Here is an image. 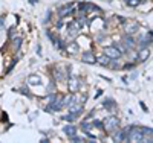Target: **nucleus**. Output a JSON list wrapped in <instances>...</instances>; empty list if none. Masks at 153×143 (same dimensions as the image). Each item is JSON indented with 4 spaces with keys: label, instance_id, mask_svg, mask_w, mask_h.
Instances as JSON below:
<instances>
[{
    "label": "nucleus",
    "instance_id": "f257e3e1",
    "mask_svg": "<svg viewBox=\"0 0 153 143\" xmlns=\"http://www.w3.org/2000/svg\"><path fill=\"white\" fill-rule=\"evenodd\" d=\"M118 128H120V119L117 116H107L103 120V129L107 134H112L113 131H117Z\"/></svg>",
    "mask_w": 153,
    "mask_h": 143
},
{
    "label": "nucleus",
    "instance_id": "f03ea898",
    "mask_svg": "<svg viewBox=\"0 0 153 143\" xmlns=\"http://www.w3.org/2000/svg\"><path fill=\"white\" fill-rule=\"evenodd\" d=\"M71 75V67H61V64H57V66L52 69V78L54 81H63V79H68V76Z\"/></svg>",
    "mask_w": 153,
    "mask_h": 143
},
{
    "label": "nucleus",
    "instance_id": "7ed1b4c3",
    "mask_svg": "<svg viewBox=\"0 0 153 143\" xmlns=\"http://www.w3.org/2000/svg\"><path fill=\"white\" fill-rule=\"evenodd\" d=\"M127 142H135V143H141L143 142V133L141 128H138L135 125L127 128Z\"/></svg>",
    "mask_w": 153,
    "mask_h": 143
},
{
    "label": "nucleus",
    "instance_id": "20e7f679",
    "mask_svg": "<svg viewBox=\"0 0 153 143\" xmlns=\"http://www.w3.org/2000/svg\"><path fill=\"white\" fill-rule=\"evenodd\" d=\"M103 54L106 56H109L110 59H120L123 56V54L115 46H106V47H103Z\"/></svg>",
    "mask_w": 153,
    "mask_h": 143
},
{
    "label": "nucleus",
    "instance_id": "39448f33",
    "mask_svg": "<svg viewBox=\"0 0 153 143\" xmlns=\"http://www.w3.org/2000/svg\"><path fill=\"white\" fill-rule=\"evenodd\" d=\"M138 29H139L138 21H133V20H126L124 21V32L127 35H133L135 32H138Z\"/></svg>",
    "mask_w": 153,
    "mask_h": 143
},
{
    "label": "nucleus",
    "instance_id": "423d86ee",
    "mask_svg": "<svg viewBox=\"0 0 153 143\" xmlns=\"http://www.w3.org/2000/svg\"><path fill=\"white\" fill-rule=\"evenodd\" d=\"M121 43H123V46L126 47V50L127 52H130V50H133V49H136V40L132 37V35H124V38L121 40Z\"/></svg>",
    "mask_w": 153,
    "mask_h": 143
},
{
    "label": "nucleus",
    "instance_id": "0eeeda50",
    "mask_svg": "<svg viewBox=\"0 0 153 143\" xmlns=\"http://www.w3.org/2000/svg\"><path fill=\"white\" fill-rule=\"evenodd\" d=\"M68 85H69V92L71 93H76V92H78V88H80V79L76 76L69 75L68 76Z\"/></svg>",
    "mask_w": 153,
    "mask_h": 143
},
{
    "label": "nucleus",
    "instance_id": "6e6552de",
    "mask_svg": "<svg viewBox=\"0 0 153 143\" xmlns=\"http://www.w3.org/2000/svg\"><path fill=\"white\" fill-rule=\"evenodd\" d=\"M74 5H75V3H68V5H65V6L58 8V18L63 20L65 17L71 15V14H72V11H74Z\"/></svg>",
    "mask_w": 153,
    "mask_h": 143
},
{
    "label": "nucleus",
    "instance_id": "1a4fd4ad",
    "mask_svg": "<svg viewBox=\"0 0 153 143\" xmlns=\"http://www.w3.org/2000/svg\"><path fill=\"white\" fill-rule=\"evenodd\" d=\"M81 61L84 62V64H97V56H95V54L94 52H91V50H86V52H83L81 54Z\"/></svg>",
    "mask_w": 153,
    "mask_h": 143
},
{
    "label": "nucleus",
    "instance_id": "9d476101",
    "mask_svg": "<svg viewBox=\"0 0 153 143\" xmlns=\"http://www.w3.org/2000/svg\"><path fill=\"white\" fill-rule=\"evenodd\" d=\"M68 29H69V34H71L72 37H75V35H78V32H80V29H81V24L76 21V20H74V21H71V23L68 24Z\"/></svg>",
    "mask_w": 153,
    "mask_h": 143
},
{
    "label": "nucleus",
    "instance_id": "9b49d317",
    "mask_svg": "<svg viewBox=\"0 0 153 143\" xmlns=\"http://www.w3.org/2000/svg\"><path fill=\"white\" fill-rule=\"evenodd\" d=\"M150 56V50L147 49V47H144V49H139V52H138V55H136V62H144L147 58Z\"/></svg>",
    "mask_w": 153,
    "mask_h": 143
},
{
    "label": "nucleus",
    "instance_id": "f8f14e48",
    "mask_svg": "<svg viewBox=\"0 0 153 143\" xmlns=\"http://www.w3.org/2000/svg\"><path fill=\"white\" fill-rule=\"evenodd\" d=\"M80 9L81 11H84L86 14H87V17H89V14H91V12H94V11H100L94 3H87V2H83V3H80Z\"/></svg>",
    "mask_w": 153,
    "mask_h": 143
},
{
    "label": "nucleus",
    "instance_id": "ddd939ff",
    "mask_svg": "<svg viewBox=\"0 0 153 143\" xmlns=\"http://www.w3.org/2000/svg\"><path fill=\"white\" fill-rule=\"evenodd\" d=\"M65 50L68 52L69 55H75L76 52L80 50V46H78V43H75V41H72V43H69V44H66V47H65Z\"/></svg>",
    "mask_w": 153,
    "mask_h": 143
},
{
    "label": "nucleus",
    "instance_id": "4468645a",
    "mask_svg": "<svg viewBox=\"0 0 153 143\" xmlns=\"http://www.w3.org/2000/svg\"><path fill=\"white\" fill-rule=\"evenodd\" d=\"M63 133H65L68 137H71V136L76 134V126L72 125V123H69V125H66V126H63Z\"/></svg>",
    "mask_w": 153,
    "mask_h": 143
},
{
    "label": "nucleus",
    "instance_id": "2eb2a0df",
    "mask_svg": "<svg viewBox=\"0 0 153 143\" xmlns=\"http://www.w3.org/2000/svg\"><path fill=\"white\" fill-rule=\"evenodd\" d=\"M97 62L100 64V66H103V67H107V66H109V62H110V58L106 56V55L103 54V55L97 56Z\"/></svg>",
    "mask_w": 153,
    "mask_h": 143
},
{
    "label": "nucleus",
    "instance_id": "dca6fc26",
    "mask_svg": "<svg viewBox=\"0 0 153 143\" xmlns=\"http://www.w3.org/2000/svg\"><path fill=\"white\" fill-rule=\"evenodd\" d=\"M28 84L29 85H40L42 84V78L38 76V75H31L28 78Z\"/></svg>",
    "mask_w": 153,
    "mask_h": 143
},
{
    "label": "nucleus",
    "instance_id": "f3484780",
    "mask_svg": "<svg viewBox=\"0 0 153 143\" xmlns=\"http://www.w3.org/2000/svg\"><path fill=\"white\" fill-rule=\"evenodd\" d=\"M107 67L112 69V70H121V69H123V64H120L118 59H110V62H109Z\"/></svg>",
    "mask_w": 153,
    "mask_h": 143
},
{
    "label": "nucleus",
    "instance_id": "a211bd4d",
    "mask_svg": "<svg viewBox=\"0 0 153 143\" xmlns=\"http://www.w3.org/2000/svg\"><path fill=\"white\" fill-rule=\"evenodd\" d=\"M92 128H94V126H92V123L89 122V120H83V122L80 123V129H81V131H84V133H89Z\"/></svg>",
    "mask_w": 153,
    "mask_h": 143
},
{
    "label": "nucleus",
    "instance_id": "6ab92c4d",
    "mask_svg": "<svg viewBox=\"0 0 153 143\" xmlns=\"http://www.w3.org/2000/svg\"><path fill=\"white\" fill-rule=\"evenodd\" d=\"M103 105H104V108H107L109 111H113V108H117V103H115V100H112V99H106V100L103 102Z\"/></svg>",
    "mask_w": 153,
    "mask_h": 143
},
{
    "label": "nucleus",
    "instance_id": "aec40b11",
    "mask_svg": "<svg viewBox=\"0 0 153 143\" xmlns=\"http://www.w3.org/2000/svg\"><path fill=\"white\" fill-rule=\"evenodd\" d=\"M20 46H22V38H12V49L16 52H19Z\"/></svg>",
    "mask_w": 153,
    "mask_h": 143
},
{
    "label": "nucleus",
    "instance_id": "412c9836",
    "mask_svg": "<svg viewBox=\"0 0 153 143\" xmlns=\"http://www.w3.org/2000/svg\"><path fill=\"white\" fill-rule=\"evenodd\" d=\"M124 2H126L127 6H130V8H136L139 3H141L139 0H124Z\"/></svg>",
    "mask_w": 153,
    "mask_h": 143
},
{
    "label": "nucleus",
    "instance_id": "4be33fe9",
    "mask_svg": "<svg viewBox=\"0 0 153 143\" xmlns=\"http://www.w3.org/2000/svg\"><path fill=\"white\" fill-rule=\"evenodd\" d=\"M61 119H63V120H66V122H74V120L76 119V116H74L72 113H69V114H65Z\"/></svg>",
    "mask_w": 153,
    "mask_h": 143
},
{
    "label": "nucleus",
    "instance_id": "5701e85b",
    "mask_svg": "<svg viewBox=\"0 0 153 143\" xmlns=\"http://www.w3.org/2000/svg\"><path fill=\"white\" fill-rule=\"evenodd\" d=\"M69 140H71V142H74V143H81V142H84V139H83V137L76 136V134L71 136V137H69Z\"/></svg>",
    "mask_w": 153,
    "mask_h": 143
},
{
    "label": "nucleus",
    "instance_id": "b1692460",
    "mask_svg": "<svg viewBox=\"0 0 153 143\" xmlns=\"http://www.w3.org/2000/svg\"><path fill=\"white\" fill-rule=\"evenodd\" d=\"M153 134H143V142L141 143H152Z\"/></svg>",
    "mask_w": 153,
    "mask_h": 143
},
{
    "label": "nucleus",
    "instance_id": "393cba45",
    "mask_svg": "<svg viewBox=\"0 0 153 143\" xmlns=\"http://www.w3.org/2000/svg\"><path fill=\"white\" fill-rule=\"evenodd\" d=\"M141 133L143 134H153L152 126H141Z\"/></svg>",
    "mask_w": 153,
    "mask_h": 143
},
{
    "label": "nucleus",
    "instance_id": "a878e982",
    "mask_svg": "<svg viewBox=\"0 0 153 143\" xmlns=\"http://www.w3.org/2000/svg\"><path fill=\"white\" fill-rule=\"evenodd\" d=\"M115 47H117L120 52H121V54H127V50H126V47L123 46V43L120 41V43H117V44H115Z\"/></svg>",
    "mask_w": 153,
    "mask_h": 143
},
{
    "label": "nucleus",
    "instance_id": "bb28decb",
    "mask_svg": "<svg viewBox=\"0 0 153 143\" xmlns=\"http://www.w3.org/2000/svg\"><path fill=\"white\" fill-rule=\"evenodd\" d=\"M54 92H55V82H49V85H48V95L54 93Z\"/></svg>",
    "mask_w": 153,
    "mask_h": 143
},
{
    "label": "nucleus",
    "instance_id": "cd10ccee",
    "mask_svg": "<svg viewBox=\"0 0 153 143\" xmlns=\"http://www.w3.org/2000/svg\"><path fill=\"white\" fill-rule=\"evenodd\" d=\"M92 123V126H95V128H98V129H103V122L101 120H94V122H91Z\"/></svg>",
    "mask_w": 153,
    "mask_h": 143
},
{
    "label": "nucleus",
    "instance_id": "c85d7f7f",
    "mask_svg": "<svg viewBox=\"0 0 153 143\" xmlns=\"http://www.w3.org/2000/svg\"><path fill=\"white\" fill-rule=\"evenodd\" d=\"M20 92H22L23 95H26V96H31V93H29V90H26V88H20Z\"/></svg>",
    "mask_w": 153,
    "mask_h": 143
},
{
    "label": "nucleus",
    "instance_id": "c756f323",
    "mask_svg": "<svg viewBox=\"0 0 153 143\" xmlns=\"http://www.w3.org/2000/svg\"><path fill=\"white\" fill-rule=\"evenodd\" d=\"M104 40V35H97V43H101Z\"/></svg>",
    "mask_w": 153,
    "mask_h": 143
},
{
    "label": "nucleus",
    "instance_id": "7c9ffc66",
    "mask_svg": "<svg viewBox=\"0 0 153 143\" xmlns=\"http://www.w3.org/2000/svg\"><path fill=\"white\" fill-rule=\"evenodd\" d=\"M9 37H11V38H14V28H11V29H9Z\"/></svg>",
    "mask_w": 153,
    "mask_h": 143
},
{
    "label": "nucleus",
    "instance_id": "2f4dec72",
    "mask_svg": "<svg viewBox=\"0 0 153 143\" xmlns=\"http://www.w3.org/2000/svg\"><path fill=\"white\" fill-rule=\"evenodd\" d=\"M2 24H5V18H3V17L0 18V31H2Z\"/></svg>",
    "mask_w": 153,
    "mask_h": 143
},
{
    "label": "nucleus",
    "instance_id": "473e14b6",
    "mask_svg": "<svg viewBox=\"0 0 153 143\" xmlns=\"http://www.w3.org/2000/svg\"><path fill=\"white\" fill-rule=\"evenodd\" d=\"M2 120H8V116H6V113H2Z\"/></svg>",
    "mask_w": 153,
    "mask_h": 143
},
{
    "label": "nucleus",
    "instance_id": "72a5a7b5",
    "mask_svg": "<svg viewBox=\"0 0 153 143\" xmlns=\"http://www.w3.org/2000/svg\"><path fill=\"white\" fill-rule=\"evenodd\" d=\"M40 142H42V143H49V140H48V139H42Z\"/></svg>",
    "mask_w": 153,
    "mask_h": 143
},
{
    "label": "nucleus",
    "instance_id": "f704fd0d",
    "mask_svg": "<svg viewBox=\"0 0 153 143\" xmlns=\"http://www.w3.org/2000/svg\"><path fill=\"white\" fill-rule=\"evenodd\" d=\"M139 2H147V0H139Z\"/></svg>",
    "mask_w": 153,
    "mask_h": 143
}]
</instances>
